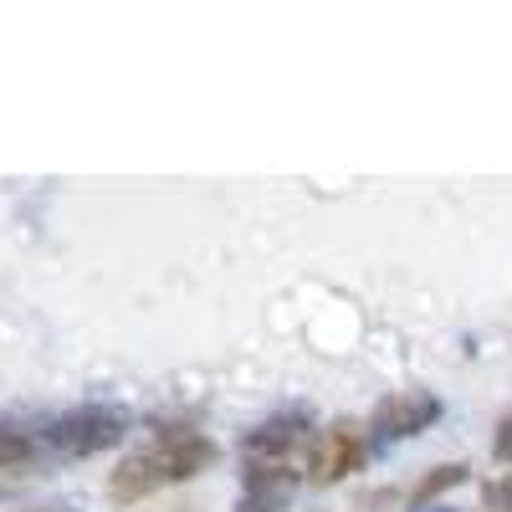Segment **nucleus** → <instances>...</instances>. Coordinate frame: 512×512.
Here are the masks:
<instances>
[{"label": "nucleus", "mask_w": 512, "mask_h": 512, "mask_svg": "<svg viewBox=\"0 0 512 512\" xmlns=\"http://www.w3.org/2000/svg\"><path fill=\"white\" fill-rule=\"evenodd\" d=\"M216 456H221L216 441L200 436V431H159L144 451L123 456V461L113 466L108 497H113L118 507L144 502V497H154V492H164V487H180V482L200 477L205 466H216Z\"/></svg>", "instance_id": "nucleus-1"}, {"label": "nucleus", "mask_w": 512, "mask_h": 512, "mask_svg": "<svg viewBox=\"0 0 512 512\" xmlns=\"http://www.w3.org/2000/svg\"><path fill=\"white\" fill-rule=\"evenodd\" d=\"M123 436H128V415L118 405H77L47 425V446L57 456H72V461L113 451Z\"/></svg>", "instance_id": "nucleus-2"}, {"label": "nucleus", "mask_w": 512, "mask_h": 512, "mask_svg": "<svg viewBox=\"0 0 512 512\" xmlns=\"http://www.w3.org/2000/svg\"><path fill=\"white\" fill-rule=\"evenodd\" d=\"M359 466H364V436H359L354 420H333L308 441V482L313 487L344 482V477L359 472Z\"/></svg>", "instance_id": "nucleus-3"}, {"label": "nucleus", "mask_w": 512, "mask_h": 512, "mask_svg": "<svg viewBox=\"0 0 512 512\" xmlns=\"http://www.w3.org/2000/svg\"><path fill=\"white\" fill-rule=\"evenodd\" d=\"M441 420V400L431 390H395V395H384L369 415V431L379 441H410L420 431H431V425Z\"/></svg>", "instance_id": "nucleus-4"}, {"label": "nucleus", "mask_w": 512, "mask_h": 512, "mask_svg": "<svg viewBox=\"0 0 512 512\" xmlns=\"http://www.w3.org/2000/svg\"><path fill=\"white\" fill-rule=\"evenodd\" d=\"M303 431H308V415H297V410L267 415L262 425H251V431H246V461H282L292 446L308 441Z\"/></svg>", "instance_id": "nucleus-5"}, {"label": "nucleus", "mask_w": 512, "mask_h": 512, "mask_svg": "<svg viewBox=\"0 0 512 512\" xmlns=\"http://www.w3.org/2000/svg\"><path fill=\"white\" fill-rule=\"evenodd\" d=\"M241 482H246V497H256V502H287L297 487V472L282 461H246Z\"/></svg>", "instance_id": "nucleus-6"}, {"label": "nucleus", "mask_w": 512, "mask_h": 512, "mask_svg": "<svg viewBox=\"0 0 512 512\" xmlns=\"http://www.w3.org/2000/svg\"><path fill=\"white\" fill-rule=\"evenodd\" d=\"M36 461H41V441L26 431V425L0 420V472L26 477V472H36Z\"/></svg>", "instance_id": "nucleus-7"}, {"label": "nucleus", "mask_w": 512, "mask_h": 512, "mask_svg": "<svg viewBox=\"0 0 512 512\" xmlns=\"http://www.w3.org/2000/svg\"><path fill=\"white\" fill-rule=\"evenodd\" d=\"M466 477H472V466H461V461H446V466H436V472H425V477L415 482V492H410V507H415V512H420V507H431L441 492L461 487Z\"/></svg>", "instance_id": "nucleus-8"}, {"label": "nucleus", "mask_w": 512, "mask_h": 512, "mask_svg": "<svg viewBox=\"0 0 512 512\" xmlns=\"http://www.w3.org/2000/svg\"><path fill=\"white\" fill-rule=\"evenodd\" d=\"M482 507H487V512H512V472L482 482Z\"/></svg>", "instance_id": "nucleus-9"}, {"label": "nucleus", "mask_w": 512, "mask_h": 512, "mask_svg": "<svg viewBox=\"0 0 512 512\" xmlns=\"http://www.w3.org/2000/svg\"><path fill=\"white\" fill-rule=\"evenodd\" d=\"M492 461H497V466H512V410L497 420V436H492Z\"/></svg>", "instance_id": "nucleus-10"}, {"label": "nucleus", "mask_w": 512, "mask_h": 512, "mask_svg": "<svg viewBox=\"0 0 512 512\" xmlns=\"http://www.w3.org/2000/svg\"><path fill=\"white\" fill-rule=\"evenodd\" d=\"M236 512H282V502H256V497H241Z\"/></svg>", "instance_id": "nucleus-11"}, {"label": "nucleus", "mask_w": 512, "mask_h": 512, "mask_svg": "<svg viewBox=\"0 0 512 512\" xmlns=\"http://www.w3.org/2000/svg\"><path fill=\"white\" fill-rule=\"evenodd\" d=\"M31 512H72V507H31Z\"/></svg>", "instance_id": "nucleus-12"}]
</instances>
